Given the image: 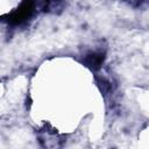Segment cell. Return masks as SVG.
<instances>
[{
	"label": "cell",
	"instance_id": "6da1fadb",
	"mask_svg": "<svg viewBox=\"0 0 149 149\" xmlns=\"http://www.w3.org/2000/svg\"><path fill=\"white\" fill-rule=\"evenodd\" d=\"M34 10H35V0H24L16 9H14L9 14L8 22L14 26L21 24L33 15Z\"/></svg>",
	"mask_w": 149,
	"mask_h": 149
},
{
	"label": "cell",
	"instance_id": "7a4b0ae2",
	"mask_svg": "<svg viewBox=\"0 0 149 149\" xmlns=\"http://www.w3.org/2000/svg\"><path fill=\"white\" fill-rule=\"evenodd\" d=\"M102 62H104V55L100 52H91L85 58V64L93 70H98L101 66Z\"/></svg>",
	"mask_w": 149,
	"mask_h": 149
}]
</instances>
